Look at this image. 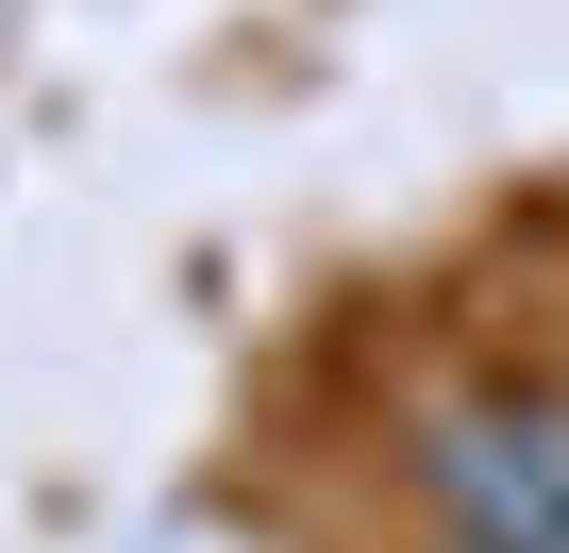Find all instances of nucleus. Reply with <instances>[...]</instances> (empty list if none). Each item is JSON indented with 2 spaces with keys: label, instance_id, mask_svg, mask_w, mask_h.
I'll return each instance as SVG.
<instances>
[{
  "label": "nucleus",
  "instance_id": "obj_1",
  "mask_svg": "<svg viewBox=\"0 0 569 553\" xmlns=\"http://www.w3.org/2000/svg\"><path fill=\"white\" fill-rule=\"evenodd\" d=\"M419 503L452 553H569V403L469 386L419 419Z\"/></svg>",
  "mask_w": 569,
  "mask_h": 553
}]
</instances>
